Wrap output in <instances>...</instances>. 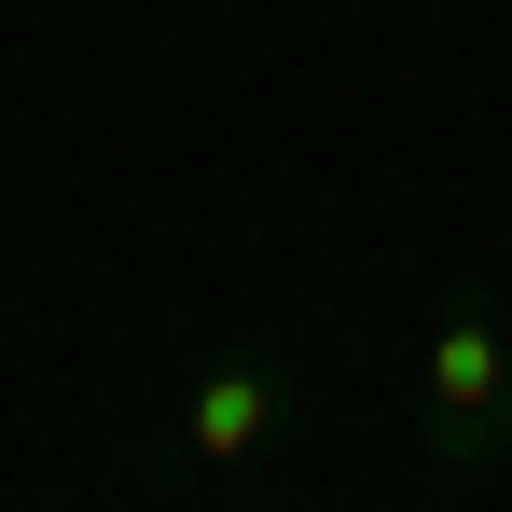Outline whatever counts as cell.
<instances>
[{
    "mask_svg": "<svg viewBox=\"0 0 512 512\" xmlns=\"http://www.w3.org/2000/svg\"><path fill=\"white\" fill-rule=\"evenodd\" d=\"M416 429H429V471L512 457V333L485 291H443V319L416 346Z\"/></svg>",
    "mask_w": 512,
    "mask_h": 512,
    "instance_id": "obj_1",
    "label": "cell"
},
{
    "mask_svg": "<svg viewBox=\"0 0 512 512\" xmlns=\"http://www.w3.org/2000/svg\"><path fill=\"white\" fill-rule=\"evenodd\" d=\"M277 429H291V360L277 346H208L194 388H180V457L194 471H250Z\"/></svg>",
    "mask_w": 512,
    "mask_h": 512,
    "instance_id": "obj_2",
    "label": "cell"
}]
</instances>
